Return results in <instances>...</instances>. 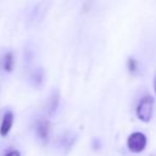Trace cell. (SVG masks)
<instances>
[{
	"label": "cell",
	"instance_id": "ba28073f",
	"mask_svg": "<svg viewBox=\"0 0 156 156\" xmlns=\"http://www.w3.org/2000/svg\"><path fill=\"white\" fill-rule=\"evenodd\" d=\"M5 156H21V154L17 150H10L9 152L5 154Z\"/></svg>",
	"mask_w": 156,
	"mask_h": 156
},
{
	"label": "cell",
	"instance_id": "52a82bcc",
	"mask_svg": "<svg viewBox=\"0 0 156 156\" xmlns=\"http://www.w3.org/2000/svg\"><path fill=\"white\" fill-rule=\"evenodd\" d=\"M127 65H128V68H129L130 72H135V71L138 69V62H136V60L133 58V57H129V58H128Z\"/></svg>",
	"mask_w": 156,
	"mask_h": 156
},
{
	"label": "cell",
	"instance_id": "277c9868",
	"mask_svg": "<svg viewBox=\"0 0 156 156\" xmlns=\"http://www.w3.org/2000/svg\"><path fill=\"white\" fill-rule=\"evenodd\" d=\"M49 128H50V123L48 119H39L35 123V130L38 136L41 140H46L49 136Z\"/></svg>",
	"mask_w": 156,
	"mask_h": 156
},
{
	"label": "cell",
	"instance_id": "5b68a950",
	"mask_svg": "<svg viewBox=\"0 0 156 156\" xmlns=\"http://www.w3.org/2000/svg\"><path fill=\"white\" fill-rule=\"evenodd\" d=\"M13 63H15V58H13V54L11 51L6 52L0 60V67L4 72H11L13 68Z\"/></svg>",
	"mask_w": 156,
	"mask_h": 156
},
{
	"label": "cell",
	"instance_id": "9c48e42d",
	"mask_svg": "<svg viewBox=\"0 0 156 156\" xmlns=\"http://www.w3.org/2000/svg\"><path fill=\"white\" fill-rule=\"evenodd\" d=\"M155 91H156V82H155Z\"/></svg>",
	"mask_w": 156,
	"mask_h": 156
},
{
	"label": "cell",
	"instance_id": "8992f818",
	"mask_svg": "<svg viewBox=\"0 0 156 156\" xmlns=\"http://www.w3.org/2000/svg\"><path fill=\"white\" fill-rule=\"evenodd\" d=\"M58 106V93L55 91L49 100V113H52Z\"/></svg>",
	"mask_w": 156,
	"mask_h": 156
},
{
	"label": "cell",
	"instance_id": "7a4b0ae2",
	"mask_svg": "<svg viewBox=\"0 0 156 156\" xmlns=\"http://www.w3.org/2000/svg\"><path fill=\"white\" fill-rule=\"evenodd\" d=\"M146 135L141 132H133L127 139V146L132 152H141L146 147Z\"/></svg>",
	"mask_w": 156,
	"mask_h": 156
},
{
	"label": "cell",
	"instance_id": "6da1fadb",
	"mask_svg": "<svg viewBox=\"0 0 156 156\" xmlns=\"http://www.w3.org/2000/svg\"><path fill=\"white\" fill-rule=\"evenodd\" d=\"M154 98L151 95H145L140 99L136 106V117L143 122H149L152 116Z\"/></svg>",
	"mask_w": 156,
	"mask_h": 156
},
{
	"label": "cell",
	"instance_id": "3957f363",
	"mask_svg": "<svg viewBox=\"0 0 156 156\" xmlns=\"http://www.w3.org/2000/svg\"><path fill=\"white\" fill-rule=\"evenodd\" d=\"M13 113L11 111L5 112L2 121H1V126H0V135L1 136H6L9 134V132L11 130L12 123H13Z\"/></svg>",
	"mask_w": 156,
	"mask_h": 156
}]
</instances>
